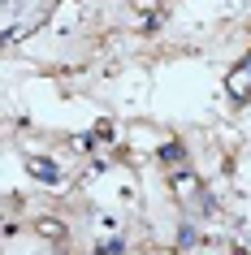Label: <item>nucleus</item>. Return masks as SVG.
<instances>
[{
    "label": "nucleus",
    "mask_w": 251,
    "mask_h": 255,
    "mask_svg": "<svg viewBox=\"0 0 251 255\" xmlns=\"http://www.w3.org/2000/svg\"><path fill=\"white\" fill-rule=\"evenodd\" d=\"M234 91L238 95H251V56L243 61V82H234Z\"/></svg>",
    "instance_id": "obj_1"
}]
</instances>
